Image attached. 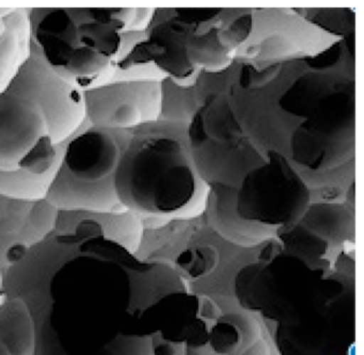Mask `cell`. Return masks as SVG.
Listing matches in <instances>:
<instances>
[{"label": "cell", "instance_id": "3957f363", "mask_svg": "<svg viewBox=\"0 0 364 355\" xmlns=\"http://www.w3.org/2000/svg\"><path fill=\"white\" fill-rule=\"evenodd\" d=\"M67 248V263L50 285L48 327L67 355H90L109 344L119 312H129L132 254L104 236L54 235Z\"/></svg>", "mask_w": 364, "mask_h": 355}, {"label": "cell", "instance_id": "5bb4252c", "mask_svg": "<svg viewBox=\"0 0 364 355\" xmlns=\"http://www.w3.org/2000/svg\"><path fill=\"white\" fill-rule=\"evenodd\" d=\"M61 350V349H60ZM60 355H67L63 350H61ZM90 355H119L114 349L110 348L108 344H106L104 348H102L101 350L97 351V352L93 353V354Z\"/></svg>", "mask_w": 364, "mask_h": 355}, {"label": "cell", "instance_id": "277c9868", "mask_svg": "<svg viewBox=\"0 0 364 355\" xmlns=\"http://www.w3.org/2000/svg\"><path fill=\"white\" fill-rule=\"evenodd\" d=\"M284 82L280 90L276 88L280 93L272 95L276 103L261 108L272 111L257 116L263 118L265 131L272 127L264 140L272 133L274 140L280 136L278 153L300 175L304 169L327 171L349 160L355 150L353 80L342 74L308 70Z\"/></svg>", "mask_w": 364, "mask_h": 355}, {"label": "cell", "instance_id": "ba28073f", "mask_svg": "<svg viewBox=\"0 0 364 355\" xmlns=\"http://www.w3.org/2000/svg\"><path fill=\"white\" fill-rule=\"evenodd\" d=\"M129 131L102 129L85 122L69 140L46 201L65 212H119L114 175Z\"/></svg>", "mask_w": 364, "mask_h": 355}, {"label": "cell", "instance_id": "2e32d148", "mask_svg": "<svg viewBox=\"0 0 364 355\" xmlns=\"http://www.w3.org/2000/svg\"><path fill=\"white\" fill-rule=\"evenodd\" d=\"M0 355H16L6 346L5 342L0 339Z\"/></svg>", "mask_w": 364, "mask_h": 355}, {"label": "cell", "instance_id": "9c48e42d", "mask_svg": "<svg viewBox=\"0 0 364 355\" xmlns=\"http://www.w3.org/2000/svg\"><path fill=\"white\" fill-rule=\"evenodd\" d=\"M82 94L86 121L92 126L132 131L159 119L161 84L129 77L122 70Z\"/></svg>", "mask_w": 364, "mask_h": 355}, {"label": "cell", "instance_id": "8fae6325", "mask_svg": "<svg viewBox=\"0 0 364 355\" xmlns=\"http://www.w3.org/2000/svg\"><path fill=\"white\" fill-rule=\"evenodd\" d=\"M191 14H176V18H159L152 16L146 27L144 40L136 45L120 70L142 67L152 63L176 78L185 80L196 73V67L187 57L186 39L193 25Z\"/></svg>", "mask_w": 364, "mask_h": 355}, {"label": "cell", "instance_id": "4fadbf2b", "mask_svg": "<svg viewBox=\"0 0 364 355\" xmlns=\"http://www.w3.org/2000/svg\"><path fill=\"white\" fill-rule=\"evenodd\" d=\"M0 339L16 355L37 354V329L26 302L8 297L0 306Z\"/></svg>", "mask_w": 364, "mask_h": 355}, {"label": "cell", "instance_id": "52a82bcc", "mask_svg": "<svg viewBox=\"0 0 364 355\" xmlns=\"http://www.w3.org/2000/svg\"><path fill=\"white\" fill-rule=\"evenodd\" d=\"M206 218L221 237L253 246L279 239L308 214V182L280 153L268 151L261 163L233 186L206 191Z\"/></svg>", "mask_w": 364, "mask_h": 355}, {"label": "cell", "instance_id": "9a60e30c", "mask_svg": "<svg viewBox=\"0 0 364 355\" xmlns=\"http://www.w3.org/2000/svg\"><path fill=\"white\" fill-rule=\"evenodd\" d=\"M6 299H7V295L3 293V275H1V267H0V306L3 305Z\"/></svg>", "mask_w": 364, "mask_h": 355}, {"label": "cell", "instance_id": "7c38bea8", "mask_svg": "<svg viewBox=\"0 0 364 355\" xmlns=\"http://www.w3.org/2000/svg\"><path fill=\"white\" fill-rule=\"evenodd\" d=\"M31 55L28 9L0 8V93Z\"/></svg>", "mask_w": 364, "mask_h": 355}, {"label": "cell", "instance_id": "30bf717a", "mask_svg": "<svg viewBox=\"0 0 364 355\" xmlns=\"http://www.w3.org/2000/svg\"><path fill=\"white\" fill-rule=\"evenodd\" d=\"M57 209L43 200L0 195V267L14 265L54 231Z\"/></svg>", "mask_w": 364, "mask_h": 355}, {"label": "cell", "instance_id": "5b68a950", "mask_svg": "<svg viewBox=\"0 0 364 355\" xmlns=\"http://www.w3.org/2000/svg\"><path fill=\"white\" fill-rule=\"evenodd\" d=\"M149 10L28 8L31 52L80 90L107 82L144 40Z\"/></svg>", "mask_w": 364, "mask_h": 355}, {"label": "cell", "instance_id": "6da1fadb", "mask_svg": "<svg viewBox=\"0 0 364 355\" xmlns=\"http://www.w3.org/2000/svg\"><path fill=\"white\" fill-rule=\"evenodd\" d=\"M279 239L236 276L240 305L274 324L282 355H353L355 261L301 224Z\"/></svg>", "mask_w": 364, "mask_h": 355}, {"label": "cell", "instance_id": "8992f818", "mask_svg": "<svg viewBox=\"0 0 364 355\" xmlns=\"http://www.w3.org/2000/svg\"><path fill=\"white\" fill-rule=\"evenodd\" d=\"M119 203L136 216L185 214L205 199L188 122L156 119L129 131L114 175Z\"/></svg>", "mask_w": 364, "mask_h": 355}, {"label": "cell", "instance_id": "7a4b0ae2", "mask_svg": "<svg viewBox=\"0 0 364 355\" xmlns=\"http://www.w3.org/2000/svg\"><path fill=\"white\" fill-rule=\"evenodd\" d=\"M85 122L82 91L31 52L0 93V195L46 199L65 146Z\"/></svg>", "mask_w": 364, "mask_h": 355}]
</instances>
